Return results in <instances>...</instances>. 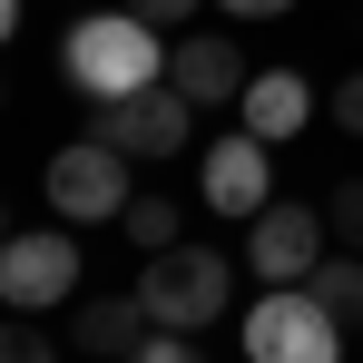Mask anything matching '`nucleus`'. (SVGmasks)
I'll return each mask as SVG.
<instances>
[{"mask_svg": "<svg viewBox=\"0 0 363 363\" xmlns=\"http://www.w3.org/2000/svg\"><path fill=\"white\" fill-rule=\"evenodd\" d=\"M344 324L314 304V285H265L245 304V363H344Z\"/></svg>", "mask_w": 363, "mask_h": 363, "instance_id": "obj_4", "label": "nucleus"}, {"mask_svg": "<svg viewBox=\"0 0 363 363\" xmlns=\"http://www.w3.org/2000/svg\"><path fill=\"white\" fill-rule=\"evenodd\" d=\"M304 285H314V304H324V314H334L344 334H363V265H344V255H324V265H314Z\"/></svg>", "mask_w": 363, "mask_h": 363, "instance_id": "obj_12", "label": "nucleus"}, {"mask_svg": "<svg viewBox=\"0 0 363 363\" xmlns=\"http://www.w3.org/2000/svg\"><path fill=\"white\" fill-rule=\"evenodd\" d=\"M216 10H226V20H285L295 0H216Z\"/></svg>", "mask_w": 363, "mask_h": 363, "instance_id": "obj_19", "label": "nucleus"}, {"mask_svg": "<svg viewBox=\"0 0 363 363\" xmlns=\"http://www.w3.org/2000/svg\"><path fill=\"white\" fill-rule=\"evenodd\" d=\"M10 30H20V0H0V50H10Z\"/></svg>", "mask_w": 363, "mask_h": 363, "instance_id": "obj_20", "label": "nucleus"}, {"mask_svg": "<svg viewBox=\"0 0 363 363\" xmlns=\"http://www.w3.org/2000/svg\"><path fill=\"white\" fill-rule=\"evenodd\" d=\"M167 79H177L196 108H226V99H245V79H255V69L236 60V40H226V30H186L177 50H167Z\"/></svg>", "mask_w": 363, "mask_h": 363, "instance_id": "obj_9", "label": "nucleus"}, {"mask_svg": "<svg viewBox=\"0 0 363 363\" xmlns=\"http://www.w3.org/2000/svg\"><path fill=\"white\" fill-rule=\"evenodd\" d=\"M0 363H69V354L40 334V324H0Z\"/></svg>", "mask_w": 363, "mask_h": 363, "instance_id": "obj_15", "label": "nucleus"}, {"mask_svg": "<svg viewBox=\"0 0 363 363\" xmlns=\"http://www.w3.org/2000/svg\"><path fill=\"white\" fill-rule=\"evenodd\" d=\"M128 363H206V344H186V334H167V324H157V334H147Z\"/></svg>", "mask_w": 363, "mask_h": 363, "instance_id": "obj_16", "label": "nucleus"}, {"mask_svg": "<svg viewBox=\"0 0 363 363\" xmlns=\"http://www.w3.org/2000/svg\"><path fill=\"white\" fill-rule=\"evenodd\" d=\"M334 128L363 138V69H354V79H334Z\"/></svg>", "mask_w": 363, "mask_h": 363, "instance_id": "obj_17", "label": "nucleus"}, {"mask_svg": "<svg viewBox=\"0 0 363 363\" xmlns=\"http://www.w3.org/2000/svg\"><path fill=\"white\" fill-rule=\"evenodd\" d=\"M128 10H138V20H157V30H177V20H196L206 0H128Z\"/></svg>", "mask_w": 363, "mask_h": 363, "instance_id": "obj_18", "label": "nucleus"}, {"mask_svg": "<svg viewBox=\"0 0 363 363\" xmlns=\"http://www.w3.org/2000/svg\"><path fill=\"white\" fill-rule=\"evenodd\" d=\"M0 236H10V206H0Z\"/></svg>", "mask_w": 363, "mask_h": 363, "instance_id": "obj_21", "label": "nucleus"}, {"mask_svg": "<svg viewBox=\"0 0 363 363\" xmlns=\"http://www.w3.org/2000/svg\"><path fill=\"white\" fill-rule=\"evenodd\" d=\"M138 304H147V324H167V334H206L226 304H236V255H216V245H157L147 265H138Z\"/></svg>", "mask_w": 363, "mask_h": 363, "instance_id": "obj_2", "label": "nucleus"}, {"mask_svg": "<svg viewBox=\"0 0 363 363\" xmlns=\"http://www.w3.org/2000/svg\"><path fill=\"white\" fill-rule=\"evenodd\" d=\"M60 79L79 99H128V89H157L167 79V50H157V20L138 10H89L60 40Z\"/></svg>", "mask_w": 363, "mask_h": 363, "instance_id": "obj_1", "label": "nucleus"}, {"mask_svg": "<svg viewBox=\"0 0 363 363\" xmlns=\"http://www.w3.org/2000/svg\"><path fill=\"white\" fill-rule=\"evenodd\" d=\"M324 245H334L324 206H304V196H275L265 216H245V275H255V285H304V275L324 265Z\"/></svg>", "mask_w": 363, "mask_h": 363, "instance_id": "obj_7", "label": "nucleus"}, {"mask_svg": "<svg viewBox=\"0 0 363 363\" xmlns=\"http://www.w3.org/2000/svg\"><path fill=\"white\" fill-rule=\"evenodd\" d=\"M324 226H334V245H363V177H344L324 196Z\"/></svg>", "mask_w": 363, "mask_h": 363, "instance_id": "obj_14", "label": "nucleus"}, {"mask_svg": "<svg viewBox=\"0 0 363 363\" xmlns=\"http://www.w3.org/2000/svg\"><path fill=\"white\" fill-rule=\"evenodd\" d=\"M69 295H79V226H10L0 236V304L50 314Z\"/></svg>", "mask_w": 363, "mask_h": 363, "instance_id": "obj_6", "label": "nucleus"}, {"mask_svg": "<svg viewBox=\"0 0 363 363\" xmlns=\"http://www.w3.org/2000/svg\"><path fill=\"white\" fill-rule=\"evenodd\" d=\"M89 138H108L118 157H147V167H167L196 147V99H186L177 79H157V89H128V99H89Z\"/></svg>", "mask_w": 363, "mask_h": 363, "instance_id": "obj_3", "label": "nucleus"}, {"mask_svg": "<svg viewBox=\"0 0 363 363\" xmlns=\"http://www.w3.org/2000/svg\"><path fill=\"white\" fill-rule=\"evenodd\" d=\"M147 334H157V324H147V304H138V285H128V295H89L79 304V334H69V344L99 354V363H128Z\"/></svg>", "mask_w": 363, "mask_h": 363, "instance_id": "obj_11", "label": "nucleus"}, {"mask_svg": "<svg viewBox=\"0 0 363 363\" xmlns=\"http://www.w3.org/2000/svg\"><path fill=\"white\" fill-rule=\"evenodd\" d=\"M128 245H138V255H157V245H177L186 236V216H177V196H128Z\"/></svg>", "mask_w": 363, "mask_h": 363, "instance_id": "obj_13", "label": "nucleus"}, {"mask_svg": "<svg viewBox=\"0 0 363 363\" xmlns=\"http://www.w3.org/2000/svg\"><path fill=\"white\" fill-rule=\"evenodd\" d=\"M304 118H314V89H304L295 69H255V79H245V99H236V128H255L265 147H285V138H295Z\"/></svg>", "mask_w": 363, "mask_h": 363, "instance_id": "obj_10", "label": "nucleus"}, {"mask_svg": "<svg viewBox=\"0 0 363 363\" xmlns=\"http://www.w3.org/2000/svg\"><path fill=\"white\" fill-rule=\"evenodd\" d=\"M0 108H10V79H0Z\"/></svg>", "mask_w": 363, "mask_h": 363, "instance_id": "obj_22", "label": "nucleus"}, {"mask_svg": "<svg viewBox=\"0 0 363 363\" xmlns=\"http://www.w3.org/2000/svg\"><path fill=\"white\" fill-rule=\"evenodd\" d=\"M196 196H206V206H216V216H265V206H275V147H265V138H255V128H236V138H216V147H206V167H196Z\"/></svg>", "mask_w": 363, "mask_h": 363, "instance_id": "obj_8", "label": "nucleus"}, {"mask_svg": "<svg viewBox=\"0 0 363 363\" xmlns=\"http://www.w3.org/2000/svg\"><path fill=\"white\" fill-rule=\"evenodd\" d=\"M128 167H138V157H118L108 138H79V147H60V157H50L40 196H50V216H60V226H118L128 196H138V186H128Z\"/></svg>", "mask_w": 363, "mask_h": 363, "instance_id": "obj_5", "label": "nucleus"}]
</instances>
